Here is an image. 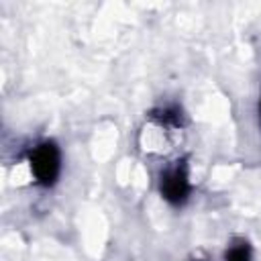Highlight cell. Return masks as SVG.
I'll list each match as a JSON object with an SVG mask.
<instances>
[{
  "label": "cell",
  "mask_w": 261,
  "mask_h": 261,
  "mask_svg": "<svg viewBox=\"0 0 261 261\" xmlns=\"http://www.w3.org/2000/svg\"><path fill=\"white\" fill-rule=\"evenodd\" d=\"M153 116H159L163 122H171V124H179V118H181L177 108H163L159 110V114H153Z\"/></svg>",
  "instance_id": "cell-4"
},
{
  "label": "cell",
  "mask_w": 261,
  "mask_h": 261,
  "mask_svg": "<svg viewBox=\"0 0 261 261\" xmlns=\"http://www.w3.org/2000/svg\"><path fill=\"white\" fill-rule=\"evenodd\" d=\"M31 171L41 186H53L61 171V153L53 141L39 143L29 155Z\"/></svg>",
  "instance_id": "cell-1"
},
{
  "label": "cell",
  "mask_w": 261,
  "mask_h": 261,
  "mask_svg": "<svg viewBox=\"0 0 261 261\" xmlns=\"http://www.w3.org/2000/svg\"><path fill=\"white\" fill-rule=\"evenodd\" d=\"M224 261H251V247L245 241H237L228 251Z\"/></svg>",
  "instance_id": "cell-3"
},
{
  "label": "cell",
  "mask_w": 261,
  "mask_h": 261,
  "mask_svg": "<svg viewBox=\"0 0 261 261\" xmlns=\"http://www.w3.org/2000/svg\"><path fill=\"white\" fill-rule=\"evenodd\" d=\"M161 196L169 202V204H184L190 196V179H188V165L186 159L177 161L173 167L165 169L161 173V184H159Z\"/></svg>",
  "instance_id": "cell-2"
}]
</instances>
